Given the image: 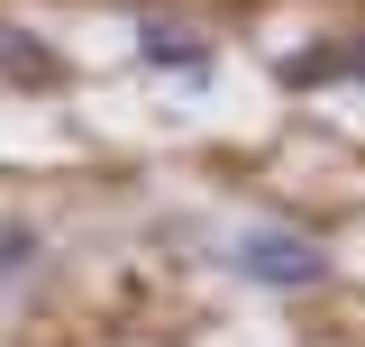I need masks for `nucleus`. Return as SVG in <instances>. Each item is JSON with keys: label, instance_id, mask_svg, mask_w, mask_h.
Instances as JSON below:
<instances>
[{"label": "nucleus", "instance_id": "f257e3e1", "mask_svg": "<svg viewBox=\"0 0 365 347\" xmlns=\"http://www.w3.org/2000/svg\"><path fill=\"white\" fill-rule=\"evenodd\" d=\"M220 265L237 274V283H256V293H319V283L338 274L311 228H237V238L220 247Z\"/></svg>", "mask_w": 365, "mask_h": 347}, {"label": "nucleus", "instance_id": "f03ea898", "mask_svg": "<svg viewBox=\"0 0 365 347\" xmlns=\"http://www.w3.org/2000/svg\"><path fill=\"white\" fill-rule=\"evenodd\" d=\"M64 74V55L37 37V28H19V19H0V83H19V91H46Z\"/></svg>", "mask_w": 365, "mask_h": 347}, {"label": "nucleus", "instance_id": "7ed1b4c3", "mask_svg": "<svg viewBox=\"0 0 365 347\" xmlns=\"http://www.w3.org/2000/svg\"><path fill=\"white\" fill-rule=\"evenodd\" d=\"M137 64H146V74H210L220 55H210L201 28H174V19H165V28H146V37H137Z\"/></svg>", "mask_w": 365, "mask_h": 347}, {"label": "nucleus", "instance_id": "20e7f679", "mask_svg": "<svg viewBox=\"0 0 365 347\" xmlns=\"http://www.w3.org/2000/svg\"><path fill=\"white\" fill-rule=\"evenodd\" d=\"M274 83H292V91L338 83V46H302V55H274Z\"/></svg>", "mask_w": 365, "mask_h": 347}, {"label": "nucleus", "instance_id": "39448f33", "mask_svg": "<svg viewBox=\"0 0 365 347\" xmlns=\"http://www.w3.org/2000/svg\"><path fill=\"white\" fill-rule=\"evenodd\" d=\"M37 265V228H0V283Z\"/></svg>", "mask_w": 365, "mask_h": 347}, {"label": "nucleus", "instance_id": "423d86ee", "mask_svg": "<svg viewBox=\"0 0 365 347\" xmlns=\"http://www.w3.org/2000/svg\"><path fill=\"white\" fill-rule=\"evenodd\" d=\"M338 83H365V28H356L347 46H338Z\"/></svg>", "mask_w": 365, "mask_h": 347}]
</instances>
